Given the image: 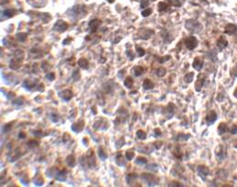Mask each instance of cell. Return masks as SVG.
Segmentation results:
<instances>
[{"label":"cell","instance_id":"cell-1","mask_svg":"<svg viewBox=\"0 0 237 187\" xmlns=\"http://www.w3.org/2000/svg\"><path fill=\"white\" fill-rule=\"evenodd\" d=\"M185 27L190 32H199L201 29V25L198 21L194 19H189L186 21Z\"/></svg>","mask_w":237,"mask_h":187},{"label":"cell","instance_id":"cell-2","mask_svg":"<svg viewBox=\"0 0 237 187\" xmlns=\"http://www.w3.org/2000/svg\"><path fill=\"white\" fill-rule=\"evenodd\" d=\"M185 46L188 49L190 50H192L194 49L196 47L198 46V40L195 37L191 36V37H189L185 39Z\"/></svg>","mask_w":237,"mask_h":187},{"label":"cell","instance_id":"cell-3","mask_svg":"<svg viewBox=\"0 0 237 187\" xmlns=\"http://www.w3.org/2000/svg\"><path fill=\"white\" fill-rule=\"evenodd\" d=\"M142 178H143L144 181L148 184V185H154V184H158V178L156 176L152 174H149V173H143L142 174Z\"/></svg>","mask_w":237,"mask_h":187},{"label":"cell","instance_id":"cell-4","mask_svg":"<svg viewBox=\"0 0 237 187\" xmlns=\"http://www.w3.org/2000/svg\"><path fill=\"white\" fill-rule=\"evenodd\" d=\"M68 27H69V26H68L67 23H65V22L62 21V20H58V21L56 22V24H55L53 28H54L56 31H58V32L62 33V32H64L65 30H67Z\"/></svg>","mask_w":237,"mask_h":187},{"label":"cell","instance_id":"cell-5","mask_svg":"<svg viewBox=\"0 0 237 187\" xmlns=\"http://www.w3.org/2000/svg\"><path fill=\"white\" fill-rule=\"evenodd\" d=\"M197 171H198L199 175L201 177V179L204 181L206 180V176L209 174V168L205 165H200V166H198Z\"/></svg>","mask_w":237,"mask_h":187},{"label":"cell","instance_id":"cell-6","mask_svg":"<svg viewBox=\"0 0 237 187\" xmlns=\"http://www.w3.org/2000/svg\"><path fill=\"white\" fill-rule=\"evenodd\" d=\"M217 120V113L214 110H210L206 116V121L208 124H212Z\"/></svg>","mask_w":237,"mask_h":187},{"label":"cell","instance_id":"cell-7","mask_svg":"<svg viewBox=\"0 0 237 187\" xmlns=\"http://www.w3.org/2000/svg\"><path fill=\"white\" fill-rule=\"evenodd\" d=\"M237 31V26L235 24H228V25L225 27L224 32L228 35H234Z\"/></svg>","mask_w":237,"mask_h":187},{"label":"cell","instance_id":"cell-8","mask_svg":"<svg viewBox=\"0 0 237 187\" xmlns=\"http://www.w3.org/2000/svg\"><path fill=\"white\" fill-rule=\"evenodd\" d=\"M203 63H204V61H203L202 59L195 58V59H194V60H193V63H192V66H193V68H195L196 70L200 71V70L202 68Z\"/></svg>","mask_w":237,"mask_h":187},{"label":"cell","instance_id":"cell-9","mask_svg":"<svg viewBox=\"0 0 237 187\" xmlns=\"http://www.w3.org/2000/svg\"><path fill=\"white\" fill-rule=\"evenodd\" d=\"M60 96L62 100H64L65 101H68L73 97V92L70 90H64L62 92H60Z\"/></svg>","mask_w":237,"mask_h":187},{"label":"cell","instance_id":"cell-10","mask_svg":"<svg viewBox=\"0 0 237 187\" xmlns=\"http://www.w3.org/2000/svg\"><path fill=\"white\" fill-rule=\"evenodd\" d=\"M100 24H101V20L99 19H92V21H90V23H89V27H90L91 31H92V33L95 32L96 30H97L98 27L100 26Z\"/></svg>","mask_w":237,"mask_h":187},{"label":"cell","instance_id":"cell-11","mask_svg":"<svg viewBox=\"0 0 237 187\" xmlns=\"http://www.w3.org/2000/svg\"><path fill=\"white\" fill-rule=\"evenodd\" d=\"M217 46L219 47L220 49H223L228 46V41L223 36H221L217 40Z\"/></svg>","mask_w":237,"mask_h":187},{"label":"cell","instance_id":"cell-12","mask_svg":"<svg viewBox=\"0 0 237 187\" xmlns=\"http://www.w3.org/2000/svg\"><path fill=\"white\" fill-rule=\"evenodd\" d=\"M83 127H84V121H79L71 126V130H73V131H75V132H81V131H82Z\"/></svg>","mask_w":237,"mask_h":187},{"label":"cell","instance_id":"cell-13","mask_svg":"<svg viewBox=\"0 0 237 187\" xmlns=\"http://www.w3.org/2000/svg\"><path fill=\"white\" fill-rule=\"evenodd\" d=\"M218 134L219 135H223V133H225L227 131H228V126H227V124L225 122H221L219 124V126H218Z\"/></svg>","mask_w":237,"mask_h":187},{"label":"cell","instance_id":"cell-14","mask_svg":"<svg viewBox=\"0 0 237 187\" xmlns=\"http://www.w3.org/2000/svg\"><path fill=\"white\" fill-rule=\"evenodd\" d=\"M155 87V84L153 83L152 80H150L149 79H146L143 82V88L145 90H152L153 88Z\"/></svg>","mask_w":237,"mask_h":187},{"label":"cell","instance_id":"cell-15","mask_svg":"<svg viewBox=\"0 0 237 187\" xmlns=\"http://www.w3.org/2000/svg\"><path fill=\"white\" fill-rule=\"evenodd\" d=\"M67 171H66L65 169H63L62 171H60L59 173H57L56 174V179L58 181H62V182H64V181L66 180V178H67Z\"/></svg>","mask_w":237,"mask_h":187},{"label":"cell","instance_id":"cell-16","mask_svg":"<svg viewBox=\"0 0 237 187\" xmlns=\"http://www.w3.org/2000/svg\"><path fill=\"white\" fill-rule=\"evenodd\" d=\"M139 33H142L141 35H140V37H141V38H144V39H147V38H149V37L151 36V35H153V31L152 30H145V29H141V30L139 31Z\"/></svg>","mask_w":237,"mask_h":187},{"label":"cell","instance_id":"cell-17","mask_svg":"<svg viewBox=\"0 0 237 187\" xmlns=\"http://www.w3.org/2000/svg\"><path fill=\"white\" fill-rule=\"evenodd\" d=\"M78 65L81 68H84V69H87L89 68V62L86 59H80L78 61Z\"/></svg>","mask_w":237,"mask_h":187},{"label":"cell","instance_id":"cell-18","mask_svg":"<svg viewBox=\"0 0 237 187\" xmlns=\"http://www.w3.org/2000/svg\"><path fill=\"white\" fill-rule=\"evenodd\" d=\"M66 162H67V163L69 164V166L73 167V166L75 165V157H74V155L70 154L69 156H67V158H66Z\"/></svg>","mask_w":237,"mask_h":187},{"label":"cell","instance_id":"cell-19","mask_svg":"<svg viewBox=\"0 0 237 187\" xmlns=\"http://www.w3.org/2000/svg\"><path fill=\"white\" fill-rule=\"evenodd\" d=\"M15 14H16V10H14V9H5V10H4V12H2V15L7 16V17H11Z\"/></svg>","mask_w":237,"mask_h":187},{"label":"cell","instance_id":"cell-20","mask_svg":"<svg viewBox=\"0 0 237 187\" xmlns=\"http://www.w3.org/2000/svg\"><path fill=\"white\" fill-rule=\"evenodd\" d=\"M203 80H204V79H203V78H201V76H200L199 79H198V81L196 82V84H195V88H196V90H197V91H200V90H201L203 82H204Z\"/></svg>","mask_w":237,"mask_h":187},{"label":"cell","instance_id":"cell-21","mask_svg":"<svg viewBox=\"0 0 237 187\" xmlns=\"http://www.w3.org/2000/svg\"><path fill=\"white\" fill-rule=\"evenodd\" d=\"M133 79L132 77H127L126 79H125V82H124V84H125V86L126 87V88L128 89H131L133 87Z\"/></svg>","mask_w":237,"mask_h":187},{"label":"cell","instance_id":"cell-22","mask_svg":"<svg viewBox=\"0 0 237 187\" xmlns=\"http://www.w3.org/2000/svg\"><path fill=\"white\" fill-rule=\"evenodd\" d=\"M115 162H116V163H117V165H119V166H124L125 164V161H124V159H123V156H122L121 154H118L117 156H116Z\"/></svg>","mask_w":237,"mask_h":187},{"label":"cell","instance_id":"cell-23","mask_svg":"<svg viewBox=\"0 0 237 187\" xmlns=\"http://www.w3.org/2000/svg\"><path fill=\"white\" fill-rule=\"evenodd\" d=\"M98 156L100 157V159H101V160H105V159L107 158L106 153L103 151V149L102 147H100L99 150H98Z\"/></svg>","mask_w":237,"mask_h":187},{"label":"cell","instance_id":"cell-24","mask_svg":"<svg viewBox=\"0 0 237 187\" xmlns=\"http://www.w3.org/2000/svg\"><path fill=\"white\" fill-rule=\"evenodd\" d=\"M158 7V10L160 12H162V11H166L167 8H168V5L167 3H165V2H159Z\"/></svg>","mask_w":237,"mask_h":187},{"label":"cell","instance_id":"cell-25","mask_svg":"<svg viewBox=\"0 0 237 187\" xmlns=\"http://www.w3.org/2000/svg\"><path fill=\"white\" fill-rule=\"evenodd\" d=\"M147 162V160L145 158V157H137L136 160V164H139V165H144Z\"/></svg>","mask_w":237,"mask_h":187},{"label":"cell","instance_id":"cell-26","mask_svg":"<svg viewBox=\"0 0 237 187\" xmlns=\"http://www.w3.org/2000/svg\"><path fill=\"white\" fill-rule=\"evenodd\" d=\"M134 72H135V75H136V77H138V76H140L144 72V68L140 66H136V67H135V68H134Z\"/></svg>","mask_w":237,"mask_h":187},{"label":"cell","instance_id":"cell-27","mask_svg":"<svg viewBox=\"0 0 237 187\" xmlns=\"http://www.w3.org/2000/svg\"><path fill=\"white\" fill-rule=\"evenodd\" d=\"M166 72H167V70H166V68H158V69H157V71H156V74H157V76H158V77H164L165 75H166Z\"/></svg>","mask_w":237,"mask_h":187},{"label":"cell","instance_id":"cell-28","mask_svg":"<svg viewBox=\"0 0 237 187\" xmlns=\"http://www.w3.org/2000/svg\"><path fill=\"white\" fill-rule=\"evenodd\" d=\"M136 136H137V138L140 139V140H145V139L147 138V133H146L144 131H142V130H139V131H137V132H136Z\"/></svg>","mask_w":237,"mask_h":187},{"label":"cell","instance_id":"cell-29","mask_svg":"<svg viewBox=\"0 0 237 187\" xmlns=\"http://www.w3.org/2000/svg\"><path fill=\"white\" fill-rule=\"evenodd\" d=\"M193 78H194L193 72H189V73L186 74V76H185V80H186L188 83H190V82H192V80H193Z\"/></svg>","mask_w":237,"mask_h":187},{"label":"cell","instance_id":"cell-30","mask_svg":"<svg viewBox=\"0 0 237 187\" xmlns=\"http://www.w3.org/2000/svg\"><path fill=\"white\" fill-rule=\"evenodd\" d=\"M16 38H18V39L19 40V41L23 42L26 40V38H27V34H25V33H19V34L16 35Z\"/></svg>","mask_w":237,"mask_h":187},{"label":"cell","instance_id":"cell-31","mask_svg":"<svg viewBox=\"0 0 237 187\" xmlns=\"http://www.w3.org/2000/svg\"><path fill=\"white\" fill-rule=\"evenodd\" d=\"M152 13V9L151 8H147L145 9V10L142 11V16H144V17H147V16H148L149 15Z\"/></svg>","mask_w":237,"mask_h":187},{"label":"cell","instance_id":"cell-32","mask_svg":"<svg viewBox=\"0 0 237 187\" xmlns=\"http://www.w3.org/2000/svg\"><path fill=\"white\" fill-rule=\"evenodd\" d=\"M125 157H126V159L128 161H131L135 157V153L133 151H126L125 153Z\"/></svg>","mask_w":237,"mask_h":187},{"label":"cell","instance_id":"cell-33","mask_svg":"<svg viewBox=\"0 0 237 187\" xmlns=\"http://www.w3.org/2000/svg\"><path fill=\"white\" fill-rule=\"evenodd\" d=\"M27 145H29V147H31V148L37 147V146L38 145V141H35V140L30 141V142H27Z\"/></svg>","mask_w":237,"mask_h":187},{"label":"cell","instance_id":"cell-34","mask_svg":"<svg viewBox=\"0 0 237 187\" xmlns=\"http://www.w3.org/2000/svg\"><path fill=\"white\" fill-rule=\"evenodd\" d=\"M136 51L138 52V56L139 57H142V56H144V55L146 54L145 49H142V48H140V47H138V46L136 47Z\"/></svg>","mask_w":237,"mask_h":187},{"label":"cell","instance_id":"cell-35","mask_svg":"<svg viewBox=\"0 0 237 187\" xmlns=\"http://www.w3.org/2000/svg\"><path fill=\"white\" fill-rule=\"evenodd\" d=\"M169 4L174 7H180L181 3L179 2V0H169Z\"/></svg>","mask_w":237,"mask_h":187},{"label":"cell","instance_id":"cell-36","mask_svg":"<svg viewBox=\"0 0 237 187\" xmlns=\"http://www.w3.org/2000/svg\"><path fill=\"white\" fill-rule=\"evenodd\" d=\"M190 138V135L179 134L178 135V141H187V139Z\"/></svg>","mask_w":237,"mask_h":187},{"label":"cell","instance_id":"cell-37","mask_svg":"<svg viewBox=\"0 0 237 187\" xmlns=\"http://www.w3.org/2000/svg\"><path fill=\"white\" fill-rule=\"evenodd\" d=\"M148 5H149V2L147 0H141V4H140L141 8H146Z\"/></svg>","mask_w":237,"mask_h":187},{"label":"cell","instance_id":"cell-38","mask_svg":"<svg viewBox=\"0 0 237 187\" xmlns=\"http://www.w3.org/2000/svg\"><path fill=\"white\" fill-rule=\"evenodd\" d=\"M46 78H47V79H49V80H53V79H55V74L54 73H49L46 75Z\"/></svg>","mask_w":237,"mask_h":187},{"label":"cell","instance_id":"cell-39","mask_svg":"<svg viewBox=\"0 0 237 187\" xmlns=\"http://www.w3.org/2000/svg\"><path fill=\"white\" fill-rule=\"evenodd\" d=\"M126 55L129 57V59H130V60H134V58H135V55L133 54V52H132V51H130V50H127V51H126Z\"/></svg>","mask_w":237,"mask_h":187},{"label":"cell","instance_id":"cell-40","mask_svg":"<svg viewBox=\"0 0 237 187\" xmlns=\"http://www.w3.org/2000/svg\"><path fill=\"white\" fill-rule=\"evenodd\" d=\"M231 133L232 134H237V125H234L231 128Z\"/></svg>","mask_w":237,"mask_h":187},{"label":"cell","instance_id":"cell-41","mask_svg":"<svg viewBox=\"0 0 237 187\" xmlns=\"http://www.w3.org/2000/svg\"><path fill=\"white\" fill-rule=\"evenodd\" d=\"M162 144H163L162 142H158H158H156L154 143V145L156 146L155 148H157V149H160V147L162 146Z\"/></svg>","mask_w":237,"mask_h":187},{"label":"cell","instance_id":"cell-42","mask_svg":"<svg viewBox=\"0 0 237 187\" xmlns=\"http://www.w3.org/2000/svg\"><path fill=\"white\" fill-rule=\"evenodd\" d=\"M170 59V56H166V57H163V58H161L160 60H159V62L160 63H163V62H165V61H167V60H168Z\"/></svg>","mask_w":237,"mask_h":187},{"label":"cell","instance_id":"cell-43","mask_svg":"<svg viewBox=\"0 0 237 187\" xmlns=\"http://www.w3.org/2000/svg\"><path fill=\"white\" fill-rule=\"evenodd\" d=\"M10 128H11V124H7L4 126V131H5V133H7Z\"/></svg>","mask_w":237,"mask_h":187},{"label":"cell","instance_id":"cell-44","mask_svg":"<svg viewBox=\"0 0 237 187\" xmlns=\"http://www.w3.org/2000/svg\"><path fill=\"white\" fill-rule=\"evenodd\" d=\"M154 131H155V135H156V136H160L161 135V131H160V129H155L154 130Z\"/></svg>","mask_w":237,"mask_h":187},{"label":"cell","instance_id":"cell-45","mask_svg":"<svg viewBox=\"0 0 237 187\" xmlns=\"http://www.w3.org/2000/svg\"><path fill=\"white\" fill-rule=\"evenodd\" d=\"M51 117H52V121H54V122H57V121H58V116L56 115V114H52V115H51Z\"/></svg>","mask_w":237,"mask_h":187},{"label":"cell","instance_id":"cell-46","mask_svg":"<svg viewBox=\"0 0 237 187\" xmlns=\"http://www.w3.org/2000/svg\"><path fill=\"white\" fill-rule=\"evenodd\" d=\"M71 40H73V39H71V38H66V39L63 41V45H67L68 43H70V42H71Z\"/></svg>","mask_w":237,"mask_h":187},{"label":"cell","instance_id":"cell-47","mask_svg":"<svg viewBox=\"0 0 237 187\" xmlns=\"http://www.w3.org/2000/svg\"><path fill=\"white\" fill-rule=\"evenodd\" d=\"M169 186H181V184H179V183H172L169 184Z\"/></svg>","mask_w":237,"mask_h":187},{"label":"cell","instance_id":"cell-48","mask_svg":"<svg viewBox=\"0 0 237 187\" xmlns=\"http://www.w3.org/2000/svg\"><path fill=\"white\" fill-rule=\"evenodd\" d=\"M18 137H19V138H26V134L24 132H20L19 134H18Z\"/></svg>","mask_w":237,"mask_h":187},{"label":"cell","instance_id":"cell-49","mask_svg":"<svg viewBox=\"0 0 237 187\" xmlns=\"http://www.w3.org/2000/svg\"><path fill=\"white\" fill-rule=\"evenodd\" d=\"M82 142L83 143L85 144V145H88V141H87V138H84V139H82Z\"/></svg>","mask_w":237,"mask_h":187},{"label":"cell","instance_id":"cell-50","mask_svg":"<svg viewBox=\"0 0 237 187\" xmlns=\"http://www.w3.org/2000/svg\"><path fill=\"white\" fill-rule=\"evenodd\" d=\"M234 97H235L236 99H237V88L235 89V90H234Z\"/></svg>","mask_w":237,"mask_h":187},{"label":"cell","instance_id":"cell-51","mask_svg":"<svg viewBox=\"0 0 237 187\" xmlns=\"http://www.w3.org/2000/svg\"><path fill=\"white\" fill-rule=\"evenodd\" d=\"M234 148H235V149H237V140L235 141V142H234Z\"/></svg>","mask_w":237,"mask_h":187},{"label":"cell","instance_id":"cell-52","mask_svg":"<svg viewBox=\"0 0 237 187\" xmlns=\"http://www.w3.org/2000/svg\"><path fill=\"white\" fill-rule=\"evenodd\" d=\"M107 1H108L109 3H114V2L115 1V0H107Z\"/></svg>","mask_w":237,"mask_h":187},{"label":"cell","instance_id":"cell-53","mask_svg":"<svg viewBox=\"0 0 237 187\" xmlns=\"http://www.w3.org/2000/svg\"><path fill=\"white\" fill-rule=\"evenodd\" d=\"M151 1H156V0H151Z\"/></svg>","mask_w":237,"mask_h":187}]
</instances>
